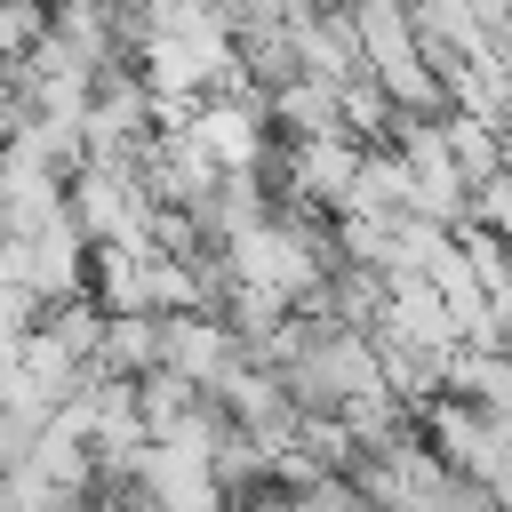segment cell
Listing matches in <instances>:
<instances>
[{"mask_svg": "<svg viewBox=\"0 0 512 512\" xmlns=\"http://www.w3.org/2000/svg\"><path fill=\"white\" fill-rule=\"evenodd\" d=\"M504 168H512V120H504Z\"/></svg>", "mask_w": 512, "mask_h": 512, "instance_id": "obj_13", "label": "cell"}, {"mask_svg": "<svg viewBox=\"0 0 512 512\" xmlns=\"http://www.w3.org/2000/svg\"><path fill=\"white\" fill-rule=\"evenodd\" d=\"M472 224L496 232V240H512V168H496L488 184H472Z\"/></svg>", "mask_w": 512, "mask_h": 512, "instance_id": "obj_10", "label": "cell"}, {"mask_svg": "<svg viewBox=\"0 0 512 512\" xmlns=\"http://www.w3.org/2000/svg\"><path fill=\"white\" fill-rule=\"evenodd\" d=\"M232 512H304L288 488H248V496H232Z\"/></svg>", "mask_w": 512, "mask_h": 512, "instance_id": "obj_11", "label": "cell"}, {"mask_svg": "<svg viewBox=\"0 0 512 512\" xmlns=\"http://www.w3.org/2000/svg\"><path fill=\"white\" fill-rule=\"evenodd\" d=\"M72 216H80V232H88L96 248H104V240H152L160 200H152V184H144L136 168L88 160V168L72 176Z\"/></svg>", "mask_w": 512, "mask_h": 512, "instance_id": "obj_1", "label": "cell"}, {"mask_svg": "<svg viewBox=\"0 0 512 512\" xmlns=\"http://www.w3.org/2000/svg\"><path fill=\"white\" fill-rule=\"evenodd\" d=\"M272 128L288 144H312V136H344V112H336V88L328 80H296L272 96Z\"/></svg>", "mask_w": 512, "mask_h": 512, "instance_id": "obj_7", "label": "cell"}, {"mask_svg": "<svg viewBox=\"0 0 512 512\" xmlns=\"http://www.w3.org/2000/svg\"><path fill=\"white\" fill-rule=\"evenodd\" d=\"M104 376H152L160 368V320L152 312H104V352H96Z\"/></svg>", "mask_w": 512, "mask_h": 512, "instance_id": "obj_6", "label": "cell"}, {"mask_svg": "<svg viewBox=\"0 0 512 512\" xmlns=\"http://www.w3.org/2000/svg\"><path fill=\"white\" fill-rule=\"evenodd\" d=\"M240 360H248V344L232 336V320H216V312H168L160 320V368H176V376L216 392Z\"/></svg>", "mask_w": 512, "mask_h": 512, "instance_id": "obj_4", "label": "cell"}, {"mask_svg": "<svg viewBox=\"0 0 512 512\" xmlns=\"http://www.w3.org/2000/svg\"><path fill=\"white\" fill-rule=\"evenodd\" d=\"M336 112H344V136H360V144H368V136H392V128H400V104L384 96V80H376V72L344 80V88H336Z\"/></svg>", "mask_w": 512, "mask_h": 512, "instance_id": "obj_9", "label": "cell"}, {"mask_svg": "<svg viewBox=\"0 0 512 512\" xmlns=\"http://www.w3.org/2000/svg\"><path fill=\"white\" fill-rule=\"evenodd\" d=\"M408 200H416L408 160H400V152H368L360 176H352V200H344L336 216H408Z\"/></svg>", "mask_w": 512, "mask_h": 512, "instance_id": "obj_5", "label": "cell"}, {"mask_svg": "<svg viewBox=\"0 0 512 512\" xmlns=\"http://www.w3.org/2000/svg\"><path fill=\"white\" fill-rule=\"evenodd\" d=\"M144 512H232V488L216 472V456H192V448H160L144 456V480H136Z\"/></svg>", "mask_w": 512, "mask_h": 512, "instance_id": "obj_3", "label": "cell"}, {"mask_svg": "<svg viewBox=\"0 0 512 512\" xmlns=\"http://www.w3.org/2000/svg\"><path fill=\"white\" fill-rule=\"evenodd\" d=\"M64 512H112V504H104V496H72Z\"/></svg>", "mask_w": 512, "mask_h": 512, "instance_id": "obj_12", "label": "cell"}, {"mask_svg": "<svg viewBox=\"0 0 512 512\" xmlns=\"http://www.w3.org/2000/svg\"><path fill=\"white\" fill-rule=\"evenodd\" d=\"M440 128H448V152H456V168H464L472 184H488V176L504 168V128H496V120H472V112H440Z\"/></svg>", "mask_w": 512, "mask_h": 512, "instance_id": "obj_8", "label": "cell"}, {"mask_svg": "<svg viewBox=\"0 0 512 512\" xmlns=\"http://www.w3.org/2000/svg\"><path fill=\"white\" fill-rule=\"evenodd\" d=\"M72 208V176L32 144V136H8L0 144V224L16 232V240H32L48 216H64Z\"/></svg>", "mask_w": 512, "mask_h": 512, "instance_id": "obj_2", "label": "cell"}]
</instances>
